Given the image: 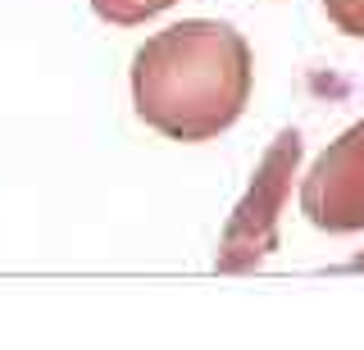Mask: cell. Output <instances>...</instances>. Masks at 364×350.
<instances>
[{"label": "cell", "instance_id": "1", "mask_svg": "<svg viewBox=\"0 0 364 350\" xmlns=\"http://www.w3.org/2000/svg\"><path fill=\"white\" fill-rule=\"evenodd\" d=\"M250 46L232 23L182 18L132 55V105L168 141H210L250 100Z\"/></svg>", "mask_w": 364, "mask_h": 350}, {"label": "cell", "instance_id": "4", "mask_svg": "<svg viewBox=\"0 0 364 350\" xmlns=\"http://www.w3.org/2000/svg\"><path fill=\"white\" fill-rule=\"evenodd\" d=\"M168 5H178V0H91V9L114 28H136V23H146V18L164 14Z\"/></svg>", "mask_w": 364, "mask_h": 350}, {"label": "cell", "instance_id": "3", "mask_svg": "<svg viewBox=\"0 0 364 350\" xmlns=\"http://www.w3.org/2000/svg\"><path fill=\"white\" fill-rule=\"evenodd\" d=\"M301 214L318 232H360L364 228V119L310 164L301 182Z\"/></svg>", "mask_w": 364, "mask_h": 350}, {"label": "cell", "instance_id": "2", "mask_svg": "<svg viewBox=\"0 0 364 350\" xmlns=\"http://www.w3.org/2000/svg\"><path fill=\"white\" fill-rule=\"evenodd\" d=\"M296 164H301V132L282 128L269 141L264 160L250 173L246 196L237 200L232 219H228V228L219 236V255H214L219 273H250L255 264H264L278 251V214L291 191Z\"/></svg>", "mask_w": 364, "mask_h": 350}, {"label": "cell", "instance_id": "6", "mask_svg": "<svg viewBox=\"0 0 364 350\" xmlns=\"http://www.w3.org/2000/svg\"><path fill=\"white\" fill-rule=\"evenodd\" d=\"M346 268H350V273H364V255H355V259H350Z\"/></svg>", "mask_w": 364, "mask_h": 350}, {"label": "cell", "instance_id": "5", "mask_svg": "<svg viewBox=\"0 0 364 350\" xmlns=\"http://www.w3.org/2000/svg\"><path fill=\"white\" fill-rule=\"evenodd\" d=\"M328 23L346 37H364V0H323Z\"/></svg>", "mask_w": 364, "mask_h": 350}]
</instances>
